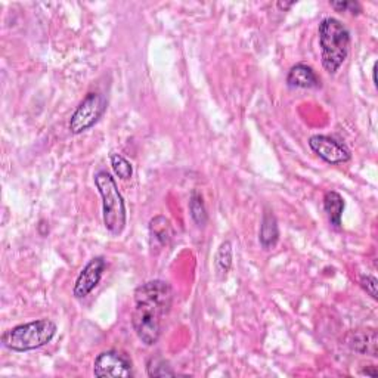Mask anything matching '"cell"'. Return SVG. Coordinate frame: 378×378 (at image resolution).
<instances>
[{"mask_svg":"<svg viewBox=\"0 0 378 378\" xmlns=\"http://www.w3.org/2000/svg\"><path fill=\"white\" fill-rule=\"evenodd\" d=\"M173 303V290L169 283L152 280L135 290V309L132 325L147 346H154L163 332L164 316L170 312Z\"/></svg>","mask_w":378,"mask_h":378,"instance_id":"6da1fadb","label":"cell"},{"mask_svg":"<svg viewBox=\"0 0 378 378\" xmlns=\"http://www.w3.org/2000/svg\"><path fill=\"white\" fill-rule=\"evenodd\" d=\"M322 67L328 74H335L350 51V33L347 27L334 16H327L317 27Z\"/></svg>","mask_w":378,"mask_h":378,"instance_id":"7a4b0ae2","label":"cell"},{"mask_svg":"<svg viewBox=\"0 0 378 378\" xmlns=\"http://www.w3.org/2000/svg\"><path fill=\"white\" fill-rule=\"evenodd\" d=\"M96 189L103 198L104 225L110 233L118 236L127 224V211L122 192L118 191L115 179L105 170H99L95 177Z\"/></svg>","mask_w":378,"mask_h":378,"instance_id":"3957f363","label":"cell"},{"mask_svg":"<svg viewBox=\"0 0 378 378\" xmlns=\"http://www.w3.org/2000/svg\"><path fill=\"white\" fill-rule=\"evenodd\" d=\"M56 331V324L48 317H43V320L16 325L5 331L2 335V345L12 352H30L51 343Z\"/></svg>","mask_w":378,"mask_h":378,"instance_id":"277c9868","label":"cell"},{"mask_svg":"<svg viewBox=\"0 0 378 378\" xmlns=\"http://www.w3.org/2000/svg\"><path fill=\"white\" fill-rule=\"evenodd\" d=\"M107 105L108 104L104 95L96 92L88 93L70 118V132L73 135H80L93 127L107 111Z\"/></svg>","mask_w":378,"mask_h":378,"instance_id":"5b68a950","label":"cell"},{"mask_svg":"<svg viewBox=\"0 0 378 378\" xmlns=\"http://www.w3.org/2000/svg\"><path fill=\"white\" fill-rule=\"evenodd\" d=\"M93 375L98 378H129L133 375V365L126 353L105 350L96 356Z\"/></svg>","mask_w":378,"mask_h":378,"instance_id":"8992f818","label":"cell"},{"mask_svg":"<svg viewBox=\"0 0 378 378\" xmlns=\"http://www.w3.org/2000/svg\"><path fill=\"white\" fill-rule=\"evenodd\" d=\"M310 149L328 164H342L350 160V149L335 137L313 135L309 137Z\"/></svg>","mask_w":378,"mask_h":378,"instance_id":"52a82bcc","label":"cell"},{"mask_svg":"<svg viewBox=\"0 0 378 378\" xmlns=\"http://www.w3.org/2000/svg\"><path fill=\"white\" fill-rule=\"evenodd\" d=\"M107 262L104 257H93L92 261L82 269V272L78 273L73 294L75 298H85L88 297L103 280V275L105 272Z\"/></svg>","mask_w":378,"mask_h":378,"instance_id":"ba28073f","label":"cell"},{"mask_svg":"<svg viewBox=\"0 0 378 378\" xmlns=\"http://www.w3.org/2000/svg\"><path fill=\"white\" fill-rule=\"evenodd\" d=\"M346 345L356 353L377 356L378 335L375 330H356L350 331L346 337Z\"/></svg>","mask_w":378,"mask_h":378,"instance_id":"9c48e42d","label":"cell"},{"mask_svg":"<svg viewBox=\"0 0 378 378\" xmlns=\"http://www.w3.org/2000/svg\"><path fill=\"white\" fill-rule=\"evenodd\" d=\"M287 85L293 89H320L321 78L306 64H295L287 75Z\"/></svg>","mask_w":378,"mask_h":378,"instance_id":"30bf717a","label":"cell"},{"mask_svg":"<svg viewBox=\"0 0 378 378\" xmlns=\"http://www.w3.org/2000/svg\"><path fill=\"white\" fill-rule=\"evenodd\" d=\"M280 240V226L275 214L271 210H265L262 217L261 232H258V243L263 250H272Z\"/></svg>","mask_w":378,"mask_h":378,"instance_id":"8fae6325","label":"cell"},{"mask_svg":"<svg viewBox=\"0 0 378 378\" xmlns=\"http://www.w3.org/2000/svg\"><path fill=\"white\" fill-rule=\"evenodd\" d=\"M148 229H149V236H151V246L155 243L160 248H164L170 244L172 236H173V229L167 217L164 216L152 217L149 221Z\"/></svg>","mask_w":378,"mask_h":378,"instance_id":"7c38bea8","label":"cell"},{"mask_svg":"<svg viewBox=\"0 0 378 378\" xmlns=\"http://www.w3.org/2000/svg\"><path fill=\"white\" fill-rule=\"evenodd\" d=\"M345 200L343 196L335 192V191H328L324 195V210L327 213V217L330 224L334 228H342V217L345 211Z\"/></svg>","mask_w":378,"mask_h":378,"instance_id":"4fadbf2b","label":"cell"},{"mask_svg":"<svg viewBox=\"0 0 378 378\" xmlns=\"http://www.w3.org/2000/svg\"><path fill=\"white\" fill-rule=\"evenodd\" d=\"M232 244L229 241H225L219 247L217 253H216V258H214V268H216V273L217 276L224 280L226 278L228 272L232 268Z\"/></svg>","mask_w":378,"mask_h":378,"instance_id":"5bb4252c","label":"cell"},{"mask_svg":"<svg viewBox=\"0 0 378 378\" xmlns=\"http://www.w3.org/2000/svg\"><path fill=\"white\" fill-rule=\"evenodd\" d=\"M189 213L196 226H200V228L206 226L209 216H207V209L204 204V198L195 189L191 192V196H189Z\"/></svg>","mask_w":378,"mask_h":378,"instance_id":"9a60e30c","label":"cell"},{"mask_svg":"<svg viewBox=\"0 0 378 378\" xmlns=\"http://www.w3.org/2000/svg\"><path fill=\"white\" fill-rule=\"evenodd\" d=\"M147 374L149 377L158 378V377H174L176 372L170 367V364L162 356H152L148 359L147 364Z\"/></svg>","mask_w":378,"mask_h":378,"instance_id":"2e32d148","label":"cell"},{"mask_svg":"<svg viewBox=\"0 0 378 378\" xmlns=\"http://www.w3.org/2000/svg\"><path fill=\"white\" fill-rule=\"evenodd\" d=\"M110 160H111V167H112L114 173L120 177L122 181H129L133 174V167H132L127 158H125L120 154H111Z\"/></svg>","mask_w":378,"mask_h":378,"instance_id":"e0dca14e","label":"cell"},{"mask_svg":"<svg viewBox=\"0 0 378 378\" xmlns=\"http://www.w3.org/2000/svg\"><path fill=\"white\" fill-rule=\"evenodd\" d=\"M330 5L337 12H350L352 15H357L362 11L361 5L357 2H353V0H338V2H330Z\"/></svg>","mask_w":378,"mask_h":378,"instance_id":"ac0fdd59","label":"cell"},{"mask_svg":"<svg viewBox=\"0 0 378 378\" xmlns=\"http://www.w3.org/2000/svg\"><path fill=\"white\" fill-rule=\"evenodd\" d=\"M361 287L369 294L374 300H377V278L372 275L361 276Z\"/></svg>","mask_w":378,"mask_h":378,"instance_id":"d6986e66","label":"cell"},{"mask_svg":"<svg viewBox=\"0 0 378 378\" xmlns=\"http://www.w3.org/2000/svg\"><path fill=\"white\" fill-rule=\"evenodd\" d=\"M294 5H295V2H278V4H276V6L280 8L281 11H288V9H291Z\"/></svg>","mask_w":378,"mask_h":378,"instance_id":"ffe728a7","label":"cell"},{"mask_svg":"<svg viewBox=\"0 0 378 378\" xmlns=\"http://www.w3.org/2000/svg\"><path fill=\"white\" fill-rule=\"evenodd\" d=\"M362 375H371V377H377V369L375 367H369V368H365L362 372Z\"/></svg>","mask_w":378,"mask_h":378,"instance_id":"44dd1931","label":"cell"}]
</instances>
